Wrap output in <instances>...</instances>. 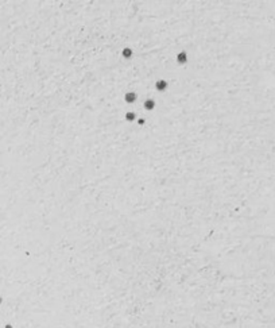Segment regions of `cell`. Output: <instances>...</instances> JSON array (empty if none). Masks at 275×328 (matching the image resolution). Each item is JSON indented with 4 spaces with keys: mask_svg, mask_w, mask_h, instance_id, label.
<instances>
[{
    "mask_svg": "<svg viewBox=\"0 0 275 328\" xmlns=\"http://www.w3.org/2000/svg\"><path fill=\"white\" fill-rule=\"evenodd\" d=\"M166 86H167V83H166L165 80H161V81H158V83H157V89H158V91H163Z\"/></svg>",
    "mask_w": 275,
    "mask_h": 328,
    "instance_id": "cell-1",
    "label": "cell"
},
{
    "mask_svg": "<svg viewBox=\"0 0 275 328\" xmlns=\"http://www.w3.org/2000/svg\"><path fill=\"white\" fill-rule=\"evenodd\" d=\"M135 93H127V95H125V100L127 101H130V103H132L134 100H135Z\"/></svg>",
    "mask_w": 275,
    "mask_h": 328,
    "instance_id": "cell-2",
    "label": "cell"
},
{
    "mask_svg": "<svg viewBox=\"0 0 275 328\" xmlns=\"http://www.w3.org/2000/svg\"><path fill=\"white\" fill-rule=\"evenodd\" d=\"M178 62H186V54L179 53L178 54Z\"/></svg>",
    "mask_w": 275,
    "mask_h": 328,
    "instance_id": "cell-3",
    "label": "cell"
},
{
    "mask_svg": "<svg viewBox=\"0 0 275 328\" xmlns=\"http://www.w3.org/2000/svg\"><path fill=\"white\" fill-rule=\"evenodd\" d=\"M144 105H146V108H147V110H152L155 104H154V101H152V100H147V101H146V104H144Z\"/></svg>",
    "mask_w": 275,
    "mask_h": 328,
    "instance_id": "cell-4",
    "label": "cell"
},
{
    "mask_svg": "<svg viewBox=\"0 0 275 328\" xmlns=\"http://www.w3.org/2000/svg\"><path fill=\"white\" fill-rule=\"evenodd\" d=\"M131 54H132V52H131V49H124V50H123V56L125 57V58H130V57H131Z\"/></svg>",
    "mask_w": 275,
    "mask_h": 328,
    "instance_id": "cell-5",
    "label": "cell"
},
{
    "mask_svg": "<svg viewBox=\"0 0 275 328\" xmlns=\"http://www.w3.org/2000/svg\"><path fill=\"white\" fill-rule=\"evenodd\" d=\"M125 118H127L128 120H132L134 118H135V115H134V113H132V112H130V113H128V115H127V116H125Z\"/></svg>",
    "mask_w": 275,
    "mask_h": 328,
    "instance_id": "cell-6",
    "label": "cell"
},
{
    "mask_svg": "<svg viewBox=\"0 0 275 328\" xmlns=\"http://www.w3.org/2000/svg\"><path fill=\"white\" fill-rule=\"evenodd\" d=\"M5 328H11V326H7V327H5Z\"/></svg>",
    "mask_w": 275,
    "mask_h": 328,
    "instance_id": "cell-7",
    "label": "cell"
},
{
    "mask_svg": "<svg viewBox=\"0 0 275 328\" xmlns=\"http://www.w3.org/2000/svg\"><path fill=\"white\" fill-rule=\"evenodd\" d=\"M0 304H2V299H0Z\"/></svg>",
    "mask_w": 275,
    "mask_h": 328,
    "instance_id": "cell-8",
    "label": "cell"
}]
</instances>
